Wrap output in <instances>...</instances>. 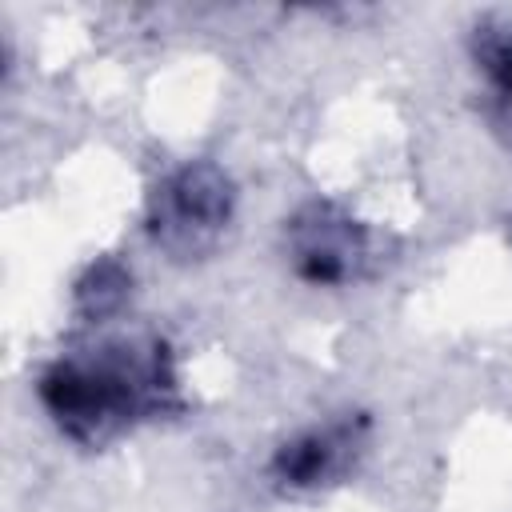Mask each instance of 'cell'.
Instances as JSON below:
<instances>
[{"mask_svg": "<svg viewBox=\"0 0 512 512\" xmlns=\"http://www.w3.org/2000/svg\"><path fill=\"white\" fill-rule=\"evenodd\" d=\"M236 216V184L212 160L172 168L148 196V236L172 260L208 256Z\"/></svg>", "mask_w": 512, "mask_h": 512, "instance_id": "cell-2", "label": "cell"}, {"mask_svg": "<svg viewBox=\"0 0 512 512\" xmlns=\"http://www.w3.org/2000/svg\"><path fill=\"white\" fill-rule=\"evenodd\" d=\"M36 396L68 440L100 444L136 420L168 412L176 404V368L164 344H104L56 360Z\"/></svg>", "mask_w": 512, "mask_h": 512, "instance_id": "cell-1", "label": "cell"}, {"mask_svg": "<svg viewBox=\"0 0 512 512\" xmlns=\"http://www.w3.org/2000/svg\"><path fill=\"white\" fill-rule=\"evenodd\" d=\"M476 60L496 88V96L512 108V32L508 28H484L476 36Z\"/></svg>", "mask_w": 512, "mask_h": 512, "instance_id": "cell-6", "label": "cell"}, {"mask_svg": "<svg viewBox=\"0 0 512 512\" xmlns=\"http://www.w3.org/2000/svg\"><path fill=\"white\" fill-rule=\"evenodd\" d=\"M132 292V272L120 260H96L72 288V308L80 320H108L124 308Z\"/></svg>", "mask_w": 512, "mask_h": 512, "instance_id": "cell-5", "label": "cell"}, {"mask_svg": "<svg viewBox=\"0 0 512 512\" xmlns=\"http://www.w3.org/2000/svg\"><path fill=\"white\" fill-rule=\"evenodd\" d=\"M364 432H368L364 420H336L324 428L296 432L268 460L272 484L284 492H316L324 484H336L360 456Z\"/></svg>", "mask_w": 512, "mask_h": 512, "instance_id": "cell-4", "label": "cell"}, {"mask_svg": "<svg viewBox=\"0 0 512 512\" xmlns=\"http://www.w3.org/2000/svg\"><path fill=\"white\" fill-rule=\"evenodd\" d=\"M284 252L292 272L312 288H344L372 260L368 228L328 200H312L284 220Z\"/></svg>", "mask_w": 512, "mask_h": 512, "instance_id": "cell-3", "label": "cell"}]
</instances>
